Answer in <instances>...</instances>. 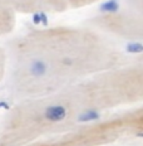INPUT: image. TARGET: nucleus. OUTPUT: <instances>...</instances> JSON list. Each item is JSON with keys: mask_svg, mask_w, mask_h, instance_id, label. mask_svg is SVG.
<instances>
[{"mask_svg": "<svg viewBox=\"0 0 143 146\" xmlns=\"http://www.w3.org/2000/svg\"><path fill=\"white\" fill-rule=\"evenodd\" d=\"M5 67H7V56H5L4 47H0V82L4 80Z\"/></svg>", "mask_w": 143, "mask_h": 146, "instance_id": "8", "label": "nucleus"}, {"mask_svg": "<svg viewBox=\"0 0 143 146\" xmlns=\"http://www.w3.org/2000/svg\"><path fill=\"white\" fill-rule=\"evenodd\" d=\"M16 24V14L0 7V38L10 34Z\"/></svg>", "mask_w": 143, "mask_h": 146, "instance_id": "6", "label": "nucleus"}, {"mask_svg": "<svg viewBox=\"0 0 143 146\" xmlns=\"http://www.w3.org/2000/svg\"><path fill=\"white\" fill-rule=\"evenodd\" d=\"M128 3L132 7H142L143 5V0H128Z\"/></svg>", "mask_w": 143, "mask_h": 146, "instance_id": "9", "label": "nucleus"}, {"mask_svg": "<svg viewBox=\"0 0 143 146\" xmlns=\"http://www.w3.org/2000/svg\"><path fill=\"white\" fill-rule=\"evenodd\" d=\"M89 27L108 38L127 42H141L143 38V17L134 9L104 11L89 20Z\"/></svg>", "mask_w": 143, "mask_h": 146, "instance_id": "4", "label": "nucleus"}, {"mask_svg": "<svg viewBox=\"0 0 143 146\" xmlns=\"http://www.w3.org/2000/svg\"><path fill=\"white\" fill-rule=\"evenodd\" d=\"M142 123L143 112L138 107L79 123L65 132L25 146H107L133 132L141 133Z\"/></svg>", "mask_w": 143, "mask_h": 146, "instance_id": "3", "label": "nucleus"}, {"mask_svg": "<svg viewBox=\"0 0 143 146\" xmlns=\"http://www.w3.org/2000/svg\"><path fill=\"white\" fill-rule=\"evenodd\" d=\"M142 98V64L126 63L55 93L15 101L0 120V145H29Z\"/></svg>", "mask_w": 143, "mask_h": 146, "instance_id": "2", "label": "nucleus"}, {"mask_svg": "<svg viewBox=\"0 0 143 146\" xmlns=\"http://www.w3.org/2000/svg\"><path fill=\"white\" fill-rule=\"evenodd\" d=\"M3 82L15 101L47 96L128 63L113 39L92 27L34 29L4 48Z\"/></svg>", "mask_w": 143, "mask_h": 146, "instance_id": "1", "label": "nucleus"}, {"mask_svg": "<svg viewBox=\"0 0 143 146\" xmlns=\"http://www.w3.org/2000/svg\"><path fill=\"white\" fill-rule=\"evenodd\" d=\"M0 146H1V145H0Z\"/></svg>", "mask_w": 143, "mask_h": 146, "instance_id": "10", "label": "nucleus"}, {"mask_svg": "<svg viewBox=\"0 0 143 146\" xmlns=\"http://www.w3.org/2000/svg\"><path fill=\"white\" fill-rule=\"evenodd\" d=\"M0 7L14 14H57L68 10L65 0H0Z\"/></svg>", "mask_w": 143, "mask_h": 146, "instance_id": "5", "label": "nucleus"}, {"mask_svg": "<svg viewBox=\"0 0 143 146\" xmlns=\"http://www.w3.org/2000/svg\"><path fill=\"white\" fill-rule=\"evenodd\" d=\"M99 1H103V0H65V4L69 10V9H80L90 7V5H94Z\"/></svg>", "mask_w": 143, "mask_h": 146, "instance_id": "7", "label": "nucleus"}]
</instances>
